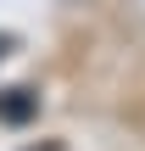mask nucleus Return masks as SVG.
Masks as SVG:
<instances>
[{"label":"nucleus","instance_id":"nucleus-1","mask_svg":"<svg viewBox=\"0 0 145 151\" xmlns=\"http://www.w3.org/2000/svg\"><path fill=\"white\" fill-rule=\"evenodd\" d=\"M22 95H28V90H11V101H0V118H11V123H17V118H28V112H34V101H22Z\"/></svg>","mask_w":145,"mask_h":151}]
</instances>
